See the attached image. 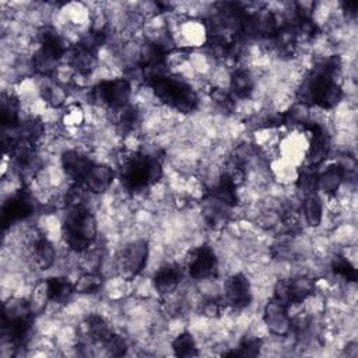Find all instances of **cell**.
Masks as SVG:
<instances>
[{
	"mask_svg": "<svg viewBox=\"0 0 358 358\" xmlns=\"http://www.w3.org/2000/svg\"><path fill=\"white\" fill-rule=\"evenodd\" d=\"M338 73V57H330L315 67L301 88L302 102H309L323 109H329L337 105L341 98V88L337 83Z\"/></svg>",
	"mask_w": 358,
	"mask_h": 358,
	"instance_id": "6da1fadb",
	"label": "cell"
},
{
	"mask_svg": "<svg viewBox=\"0 0 358 358\" xmlns=\"http://www.w3.org/2000/svg\"><path fill=\"white\" fill-rule=\"evenodd\" d=\"M162 166L157 157L127 152L120 162V179L127 190L138 192L159 180Z\"/></svg>",
	"mask_w": 358,
	"mask_h": 358,
	"instance_id": "7a4b0ae2",
	"label": "cell"
},
{
	"mask_svg": "<svg viewBox=\"0 0 358 358\" xmlns=\"http://www.w3.org/2000/svg\"><path fill=\"white\" fill-rule=\"evenodd\" d=\"M62 234L70 249L84 252L96 238V220L85 206L67 208Z\"/></svg>",
	"mask_w": 358,
	"mask_h": 358,
	"instance_id": "3957f363",
	"label": "cell"
},
{
	"mask_svg": "<svg viewBox=\"0 0 358 358\" xmlns=\"http://www.w3.org/2000/svg\"><path fill=\"white\" fill-rule=\"evenodd\" d=\"M34 313L31 305L18 298L8 299L3 306V334L15 347L27 343L32 329Z\"/></svg>",
	"mask_w": 358,
	"mask_h": 358,
	"instance_id": "277c9868",
	"label": "cell"
},
{
	"mask_svg": "<svg viewBox=\"0 0 358 358\" xmlns=\"http://www.w3.org/2000/svg\"><path fill=\"white\" fill-rule=\"evenodd\" d=\"M148 84L152 87L158 99L182 113L192 112L197 105L194 91L176 77L162 74L148 81Z\"/></svg>",
	"mask_w": 358,
	"mask_h": 358,
	"instance_id": "5b68a950",
	"label": "cell"
},
{
	"mask_svg": "<svg viewBox=\"0 0 358 358\" xmlns=\"http://www.w3.org/2000/svg\"><path fill=\"white\" fill-rule=\"evenodd\" d=\"M92 98L102 106L120 110L127 106L130 98V84L124 78L102 81L92 90Z\"/></svg>",
	"mask_w": 358,
	"mask_h": 358,
	"instance_id": "8992f818",
	"label": "cell"
},
{
	"mask_svg": "<svg viewBox=\"0 0 358 358\" xmlns=\"http://www.w3.org/2000/svg\"><path fill=\"white\" fill-rule=\"evenodd\" d=\"M148 256V245L145 241H134L126 245L117 259L119 270L124 277L137 275L145 266Z\"/></svg>",
	"mask_w": 358,
	"mask_h": 358,
	"instance_id": "52a82bcc",
	"label": "cell"
},
{
	"mask_svg": "<svg viewBox=\"0 0 358 358\" xmlns=\"http://www.w3.org/2000/svg\"><path fill=\"white\" fill-rule=\"evenodd\" d=\"M35 200L27 190H20L10 200H7L1 210V224L4 228L8 225L31 217L35 211Z\"/></svg>",
	"mask_w": 358,
	"mask_h": 358,
	"instance_id": "ba28073f",
	"label": "cell"
},
{
	"mask_svg": "<svg viewBox=\"0 0 358 358\" xmlns=\"http://www.w3.org/2000/svg\"><path fill=\"white\" fill-rule=\"evenodd\" d=\"M218 262L214 250L208 245H201L193 250L187 263V271L190 277L196 280L208 278L217 274Z\"/></svg>",
	"mask_w": 358,
	"mask_h": 358,
	"instance_id": "9c48e42d",
	"label": "cell"
},
{
	"mask_svg": "<svg viewBox=\"0 0 358 358\" xmlns=\"http://www.w3.org/2000/svg\"><path fill=\"white\" fill-rule=\"evenodd\" d=\"M252 301L250 282L243 274H234L225 282L224 302L234 309H242Z\"/></svg>",
	"mask_w": 358,
	"mask_h": 358,
	"instance_id": "30bf717a",
	"label": "cell"
},
{
	"mask_svg": "<svg viewBox=\"0 0 358 358\" xmlns=\"http://www.w3.org/2000/svg\"><path fill=\"white\" fill-rule=\"evenodd\" d=\"M264 322L268 329L278 336H284L292 329V320L288 315V306L274 298L270 299V302L264 308Z\"/></svg>",
	"mask_w": 358,
	"mask_h": 358,
	"instance_id": "8fae6325",
	"label": "cell"
},
{
	"mask_svg": "<svg viewBox=\"0 0 358 358\" xmlns=\"http://www.w3.org/2000/svg\"><path fill=\"white\" fill-rule=\"evenodd\" d=\"M112 180L113 171L110 166L92 162L80 185L90 193H103L105 190H108Z\"/></svg>",
	"mask_w": 358,
	"mask_h": 358,
	"instance_id": "7c38bea8",
	"label": "cell"
},
{
	"mask_svg": "<svg viewBox=\"0 0 358 358\" xmlns=\"http://www.w3.org/2000/svg\"><path fill=\"white\" fill-rule=\"evenodd\" d=\"M183 277V270L180 266L175 263H169L162 266L155 274H154V287L161 295H168L179 285Z\"/></svg>",
	"mask_w": 358,
	"mask_h": 358,
	"instance_id": "4fadbf2b",
	"label": "cell"
},
{
	"mask_svg": "<svg viewBox=\"0 0 358 358\" xmlns=\"http://www.w3.org/2000/svg\"><path fill=\"white\" fill-rule=\"evenodd\" d=\"M92 162L90 158L78 151H66L62 155V166L69 178H71L76 183H80L85 173L88 172Z\"/></svg>",
	"mask_w": 358,
	"mask_h": 358,
	"instance_id": "5bb4252c",
	"label": "cell"
},
{
	"mask_svg": "<svg viewBox=\"0 0 358 358\" xmlns=\"http://www.w3.org/2000/svg\"><path fill=\"white\" fill-rule=\"evenodd\" d=\"M46 299L55 303L67 302L76 292L74 284L66 277H50L43 284Z\"/></svg>",
	"mask_w": 358,
	"mask_h": 358,
	"instance_id": "9a60e30c",
	"label": "cell"
},
{
	"mask_svg": "<svg viewBox=\"0 0 358 358\" xmlns=\"http://www.w3.org/2000/svg\"><path fill=\"white\" fill-rule=\"evenodd\" d=\"M31 255L34 259V264L39 270L49 268L55 263V259H56L55 248L45 236H38L34 239Z\"/></svg>",
	"mask_w": 358,
	"mask_h": 358,
	"instance_id": "2e32d148",
	"label": "cell"
},
{
	"mask_svg": "<svg viewBox=\"0 0 358 358\" xmlns=\"http://www.w3.org/2000/svg\"><path fill=\"white\" fill-rule=\"evenodd\" d=\"M310 131H312V138H310L308 159L312 168L319 165L326 158L329 151V140L319 126H312Z\"/></svg>",
	"mask_w": 358,
	"mask_h": 358,
	"instance_id": "e0dca14e",
	"label": "cell"
},
{
	"mask_svg": "<svg viewBox=\"0 0 358 358\" xmlns=\"http://www.w3.org/2000/svg\"><path fill=\"white\" fill-rule=\"evenodd\" d=\"M84 324H85L87 336L92 341L103 344L113 334V330H112L109 322L103 316L91 315L85 319Z\"/></svg>",
	"mask_w": 358,
	"mask_h": 358,
	"instance_id": "ac0fdd59",
	"label": "cell"
},
{
	"mask_svg": "<svg viewBox=\"0 0 358 358\" xmlns=\"http://www.w3.org/2000/svg\"><path fill=\"white\" fill-rule=\"evenodd\" d=\"M96 52H92L87 48H84L83 45H77L74 49H71L70 52V57H69V63L71 67H74L78 73L87 74L90 73L96 62Z\"/></svg>",
	"mask_w": 358,
	"mask_h": 358,
	"instance_id": "d6986e66",
	"label": "cell"
},
{
	"mask_svg": "<svg viewBox=\"0 0 358 358\" xmlns=\"http://www.w3.org/2000/svg\"><path fill=\"white\" fill-rule=\"evenodd\" d=\"M289 287V305H296L303 302L310 294H313L315 282L312 278L301 275L298 278L288 281Z\"/></svg>",
	"mask_w": 358,
	"mask_h": 358,
	"instance_id": "ffe728a7",
	"label": "cell"
},
{
	"mask_svg": "<svg viewBox=\"0 0 358 358\" xmlns=\"http://www.w3.org/2000/svg\"><path fill=\"white\" fill-rule=\"evenodd\" d=\"M343 176H344L343 168L338 165H331L327 169H324L320 175H317V180H316L317 189L323 190L324 193H334L341 185Z\"/></svg>",
	"mask_w": 358,
	"mask_h": 358,
	"instance_id": "44dd1931",
	"label": "cell"
},
{
	"mask_svg": "<svg viewBox=\"0 0 358 358\" xmlns=\"http://www.w3.org/2000/svg\"><path fill=\"white\" fill-rule=\"evenodd\" d=\"M253 77L246 69H236L231 76V90L238 98H246L253 91Z\"/></svg>",
	"mask_w": 358,
	"mask_h": 358,
	"instance_id": "7402d4cb",
	"label": "cell"
},
{
	"mask_svg": "<svg viewBox=\"0 0 358 358\" xmlns=\"http://www.w3.org/2000/svg\"><path fill=\"white\" fill-rule=\"evenodd\" d=\"M1 123L4 129H15L18 123V101L13 95H3Z\"/></svg>",
	"mask_w": 358,
	"mask_h": 358,
	"instance_id": "603a6c76",
	"label": "cell"
},
{
	"mask_svg": "<svg viewBox=\"0 0 358 358\" xmlns=\"http://www.w3.org/2000/svg\"><path fill=\"white\" fill-rule=\"evenodd\" d=\"M303 214L306 218V222L310 227H317L322 222V201L316 192H312L306 194L303 200Z\"/></svg>",
	"mask_w": 358,
	"mask_h": 358,
	"instance_id": "cb8c5ba5",
	"label": "cell"
},
{
	"mask_svg": "<svg viewBox=\"0 0 358 358\" xmlns=\"http://www.w3.org/2000/svg\"><path fill=\"white\" fill-rule=\"evenodd\" d=\"M175 355L178 357H194L197 355V347L190 333H180L172 343Z\"/></svg>",
	"mask_w": 358,
	"mask_h": 358,
	"instance_id": "d4e9b609",
	"label": "cell"
},
{
	"mask_svg": "<svg viewBox=\"0 0 358 358\" xmlns=\"http://www.w3.org/2000/svg\"><path fill=\"white\" fill-rule=\"evenodd\" d=\"M102 285V278L95 273H85L80 277V280L74 284L76 291L81 294H92L96 292Z\"/></svg>",
	"mask_w": 358,
	"mask_h": 358,
	"instance_id": "484cf974",
	"label": "cell"
},
{
	"mask_svg": "<svg viewBox=\"0 0 358 358\" xmlns=\"http://www.w3.org/2000/svg\"><path fill=\"white\" fill-rule=\"evenodd\" d=\"M119 122H117V127L120 130V133H129L134 129L137 120H138V113L137 109L134 106H124L123 109L119 110Z\"/></svg>",
	"mask_w": 358,
	"mask_h": 358,
	"instance_id": "4316f807",
	"label": "cell"
},
{
	"mask_svg": "<svg viewBox=\"0 0 358 358\" xmlns=\"http://www.w3.org/2000/svg\"><path fill=\"white\" fill-rule=\"evenodd\" d=\"M262 348V340L260 338H255V337H249L245 338L241 345L238 347V350L228 352L227 355H235V357H256L259 354Z\"/></svg>",
	"mask_w": 358,
	"mask_h": 358,
	"instance_id": "83f0119b",
	"label": "cell"
},
{
	"mask_svg": "<svg viewBox=\"0 0 358 358\" xmlns=\"http://www.w3.org/2000/svg\"><path fill=\"white\" fill-rule=\"evenodd\" d=\"M333 270L347 281H355L357 278V271L354 266L343 256H337L333 262Z\"/></svg>",
	"mask_w": 358,
	"mask_h": 358,
	"instance_id": "f1b7e54d",
	"label": "cell"
},
{
	"mask_svg": "<svg viewBox=\"0 0 358 358\" xmlns=\"http://www.w3.org/2000/svg\"><path fill=\"white\" fill-rule=\"evenodd\" d=\"M103 348L106 350V352L109 355H115V357L123 355L126 352V350H127L124 338L122 336H119V334H115V333L103 343Z\"/></svg>",
	"mask_w": 358,
	"mask_h": 358,
	"instance_id": "f546056e",
	"label": "cell"
},
{
	"mask_svg": "<svg viewBox=\"0 0 358 358\" xmlns=\"http://www.w3.org/2000/svg\"><path fill=\"white\" fill-rule=\"evenodd\" d=\"M213 98H214V101H215L218 105H221L222 108H227V106H229V105L232 103L231 96H229L227 92H224L222 90H217V91H214Z\"/></svg>",
	"mask_w": 358,
	"mask_h": 358,
	"instance_id": "4dcf8cb0",
	"label": "cell"
},
{
	"mask_svg": "<svg viewBox=\"0 0 358 358\" xmlns=\"http://www.w3.org/2000/svg\"><path fill=\"white\" fill-rule=\"evenodd\" d=\"M220 310H221V305L218 303V301H207L206 302V305H204V308H203V312H204V315H207V316H210V317H213V316H217L218 313H220Z\"/></svg>",
	"mask_w": 358,
	"mask_h": 358,
	"instance_id": "1f68e13d",
	"label": "cell"
}]
</instances>
